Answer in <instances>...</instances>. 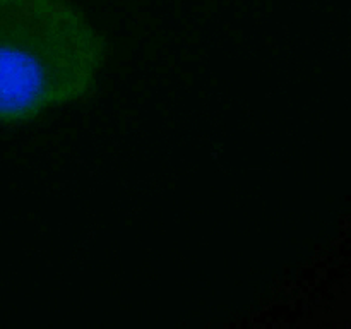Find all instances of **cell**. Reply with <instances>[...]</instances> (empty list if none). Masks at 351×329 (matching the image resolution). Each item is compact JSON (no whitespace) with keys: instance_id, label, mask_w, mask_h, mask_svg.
I'll list each match as a JSON object with an SVG mask.
<instances>
[{"instance_id":"6da1fadb","label":"cell","mask_w":351,"mask_h":329,"mask_svg":"<svg viewBox=\"0 0 351 329\" xmlns=\"http://www.w3.org/2000/svg\"><path fill=\"white\" fill-rule=\"evenodd\" d=\"M106 41L69 0H0V123L96 91Z\"/></svg>"}]
</instances>
